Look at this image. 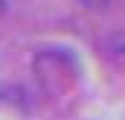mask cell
Returning a JSON list of instances; mask_svg holds the SVG:
<instances>
[{
    "mask_svg": "<svg viewBox=\"0 0 125 120\" xmlns=\"http://www.w3.org/2000/svg\"><path fill=\"white\" fill-rule=\"evenodd\" d=\"M6 11V0H0V14H3Z\"/></svg>",
    "mask_w": 125,
    "mask_h": 120,
    "instance_id": "cell-1",
    "label": "cell"
}]
</instances>
